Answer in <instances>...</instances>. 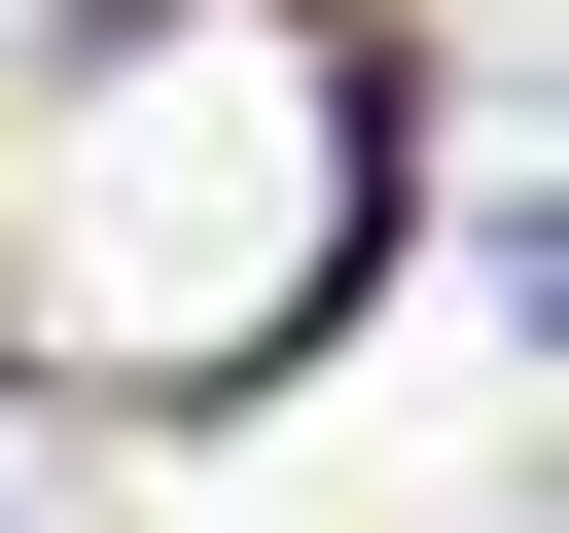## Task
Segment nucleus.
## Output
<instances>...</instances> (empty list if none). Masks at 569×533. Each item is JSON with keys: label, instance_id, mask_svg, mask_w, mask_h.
<instances>
[{"label": "nucleus", "instance_id": "obj_1", "mask_svg": "<svg viewBox=\"0 0 569 533\" xmlns=\"http://www.w3.org/2000/svg\"><path fill=\"white\" fill-rule=\"evenodd\" d=\"M391 284V36L356 0H36L0 36V391L249 426Z\"/></svg>", "mask_w": 569, "mask_h": 533}, {"label": "nucleus", "instance_id": "obj_2", "mask_svg": "<svg viewBox=\"0 0 569 533\" xmlns=\"http://www.w3.org/2000/svg\"><path fill=\"white\" fill-rule=\"evenodd\" d=\"M0 533H107V497H71V462H0Z\"/></svg>", "mask_w": 569, "mask_h": 533}]
</instances>
